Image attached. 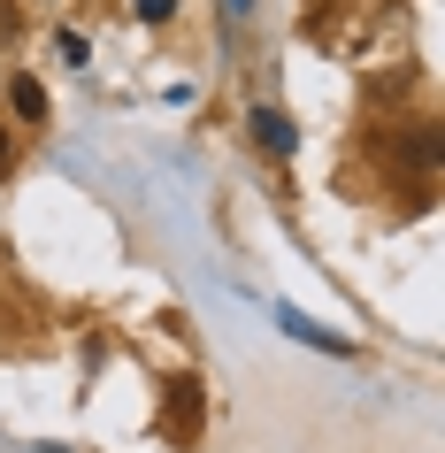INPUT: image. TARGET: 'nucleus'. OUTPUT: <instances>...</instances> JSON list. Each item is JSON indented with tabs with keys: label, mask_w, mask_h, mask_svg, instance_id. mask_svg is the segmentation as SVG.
<instances>
[{
	"label": "nucleus",
	"mask_w": 445,
	"mask_h": 453,
	"mask_svg": "<svg viewBox=\"0 0 445 453\" xmlns=\"http://www.w3.org/2000/svg\"><path fill=\"white\" fill-rule=\"evenodd\" d=\"M246 139H254L261 154H277V162L300 146V139H292V116H277V108H254V116H246Z\"/></svg>",
	"instance_id": "nucleus-1"
},
{
	"label": "nucleus",
	"mask_w": 445,
	"mask_h": 453,
	"mask_svg": "<svg viewBox=\"0 0 445 453\" xmlns=\"http://www.w3.org/2000/svg\"><path fill=\"white\" fill-rule=\"evenodd\" d=\"M8 108L24 123H47V85H39V77H8Z\"/></svg>",
	"instance_id": "nucleus-2"
},
{
	"label": "nucleus",
	"mask_w": 445,
	"mask_h": 453,
	"mask_svg": "<svg viewBox=\"0 0 445 453\" xmlns=\"http://www.w3.org/2000/svg\"><path fill=\"white\" fill-rule=\"evenodd\" d=\"M277 323H284V331H292V338H307V346H330V354H353V346H346V338H338V331H323V323H307V315H292V308H284Z\"/></svg>",
	"instance_id": "nucleus-3"
},
{
	"label": "nucleus",
	"mask_w": 445,
	"mask_h": 453,
	"mask_svg": "<svg viewBox=\"0 0 445 453\" xmlns=\"http://www.w3.org/2000/svg\"><path fill=\"white\" fill-rule=\"evenodd\" d=\"M192 423H200V384H177V392H169V430L185 438Z\"/></svg>",
	"instance_id": "nucleus-4"
},
{
	"label": "nucleus",
	"mask_w": 445,
	"mask_h": 453,
	"mask_svg": "<svg viewBox=\"0 0 445 453\" xmlns=\"http://www.w3.org/2000/svg\"><path fill=\"white\" fill-rule=\"evenodd\" d=\"M131 16H139V24H169V16H177V0H131Z\"/></svg>",
	"instance_id": "nucleus-5"
},
{
	"label": "nucleus",
	"mask_w": 445,
	"mask_h": 453,
	"mask_svg": "<svg viewBox=\"0 0 445 453\" xmlns=\"http://www.w3.org/2000/svg\"><path fill=\"white\" fill-rule=\"evenodd\" d=\"M54 54H62V62H85L93 47H85V31H62V39H54Z\"/></svg>",
	"instance_id": "nucleus-6"
},
{
	"label": "nucleus",
	"mask_w": 445,
	"mask_h": 453,
	"mask_svg": "<svg viewBox=\"0 0 445 453\" xmlns=\"http://www.w3.org/2000/svg\"><path fill=\"white\" fill-rule=\"evenodd\" d=\"M0 162H8V131H0Z\"/></svg>",
	"instance_id": "nucleus-7"
}]
</instances>
